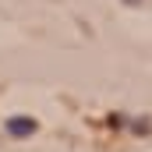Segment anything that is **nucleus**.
Segmentation results:
<instances>
[{
  "mask_svg": "<svg viewBox=\"0 0 152 152\" xmlns=\"http://www.w3.org/2000/svg\"><path fill=\"white\" fill-rule=\"evenodd\" d=\"M7 131H11L14 138L36 134V120H32V117H11V120H7Z\"/></svg>",
  "mask_w": 152,
  "mask_h": 152,
  "instance_id": "nucleus-1",
  "label": "nucleus"
}]
</instances>
